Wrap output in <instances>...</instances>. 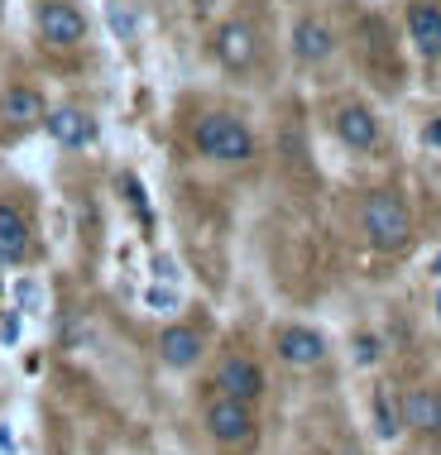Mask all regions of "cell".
<instances>
[{
    "label": "cell",
    "instance_id": "obj_19",
    "mask_svg": "<svg viewBox=\"0 0 441 455\" xmlns=\"http://www.w3.org/2000/svg\"><path fill=\"white\" fill-rule=\"evenodd\" d=\"M437 322H441V292H437Z\"/></svg>",
    "mask_w": 441,
    "mask_h": 455
},
{
    "label": "cell",
    "instance_id": "obj_8",
    "mask_svg": "<svg viewBox=\"0 0 441 455\" xmlns=\"http://www.w3.org/2000/svg\"><path fill=\"white\" fill-rule=\"evenodd\" d=\"M34 20H39V34L53 48H77L87 39V20H82V10L68 5V0H44V5L34 10Z\"/></svg>",
    "mask_w": 441,
    "mask_h": 455
},
{
    "label": "cell",
    "instance_id": "obj_7",
    "mask_svg": "<svg viewBox=\"0 0 441 455\" xmlns=\"http://www.w3.org/2000/svg\"><path fill=\"white\" fill-rule=\"evenodd\" d=\"M403 29H408L413 53L427 58V63H441V5L437 0H413L403 10Z\"/></svg>",
    "mask_w": 441,
    "mask_h": 455
},
{
    "label": "cell",
    "instance_id": "obj_17",
    "mask_svg": "<svg viewBox=\"0 0 441 455\" xmlns=\"http://www.w3.org/2000/svg\"><path fill=\"white\" fill-rule=\"evenodd\" d=\"M15 298H20L24 307H34V302H39V288H34V283H20V288H15Z\"/></svg>",
    "mask_w": 441,
    "mask_h": 455
},
{
    "label": "cell",
    "instance_id": "obj_9",
    "mask_svg": "<svg viewBox=\"0 0 441 455\" xmlns=\"http://www.w3.org/2000/svg\"><path fill=\"white\" fill-rule=\"evenodd\" d=\"M274 350H278V360H284L288 369H317L326 360V336L317 326H278V336H274Z\"/></svg>",
    "mask_w": 441,
    "mask_h": 455
},
{
    "label": "cell",
    "instance_id": "obj_10",
    "mask_svg": "<svg viewBox=\"0 0 441 455\" xmlns=\"http://www.w3.org/2000/svg\"><path fill=\"white\" fill-rule=\"evenodd\" d=\"M212 53H216V63L226 68V72H250L254 58H260V39H254L250 24L230 20V24H220V29H216Z\"/></svg>",
    "mask_w": 441,
    "mask_h": 455
},
{
    "label": "cell",
    "instance_id": "obj_1",
    "mask_svg": "<svg viewBox=\"0 0 441 455\" xmlns=\"http://www.w3.org/2000/svg\"><path fill=\"white\" fill-rule=\"evenodd\" d=\"M413 230H418V220H413V206H408V196H403V192H394V188L365 192V202H360V235H365L370 250H379V254L408 250Z\"/></svg>",
    "mask_w": 441,
    "mask_h": 455
},
{
    "label": "cell",
    "instance_id": "obj_4",
    "mask_svg": "<svg viewBox=\"0 0 441 455\" xmlns=\"http://www.w3.org/2000/svg\"><path fill=\"white\" fill-rule=\"evenodd\" d=\"M331 134H336L346 149H355V154H370V149L384 144V125H379V116L370 106H360V101L336 106V116H331Z\"/></svg>",
    "mask_w": 441,
    "mask_h": 455
},
{
    "label": "cell",
    "instance_id": "obj_20",
    "mask_svg": "<svg viewBox=\"0 0 441 455\" xmlns=\"http://www.w3.org/2000/svg\"><path fill=\"white\" fill-rule=\"evenodd\" d=\"M437 274H441V254H437Z\"/></svg>",
    "mask_w": 441,
    "mask_h": 455
},
{
    "label": "cell",
    "instance_id": "obj_5",
    "mask_svg": "<svg viewBox=\"0 0 441 455\" xmlns=\"http://www.w3.org/2000/svg\"><path fill=\"white\" fill-rule=\"evenodd\" d=\"M212 388L226 393V398H240V403H260L264 398V369H260V360H250V355L236 350L216 364Z\"/></svg>",
    "mask_w": 441,
    "mask_h": 455
},
{
    "label": "cell",
    "instance_id": "obj_15",
    "mask_svg": "<svg viewBox=\"0 0 441 455\" xmlns=\"http://www.w3.org/2000/svg\"><path fill=\"white\" fill-rule=\"evenodd\" d=\"M206 340L197 326H168L164 336H158V360H164L168 369H192L202 360Z\"/></svg>",
    "mask_w": 441,
    "mask_h": 455
},
{
    "label": "cell",
    "instance_id": "obj_16",
    "mask_svg": "<svg viewBox=\"0 0 441 455\" xmlns=\"http://www.w3.org/2000/svg\"><path fill=\"white\" fill-rule=\"evenodd\" d=\"M106 15H110V34L130 44V39H134V15H130V10L120 5V0H110V5H106Z\"/></svg>",
    "mask_w": 441,
    "mask_h": 455
},
{
    "label": "cell",
    "instance_id": "obj_13",
    "mask_svg": "<svg viewBox=\"0 0 441 455\" xmlns=\"http://www.w3.org/2000/svg\"><path fill=\"white\" fill-rule=\"evenodd\" d=\"M44 116H48V106H44V96L34 92V87H10V92H0V125H10V130H34V125H44Z\"/></svg>",
    "mask_w": 441,
    "mask_h": 455
},
{
    "label": "cell",
    "instance_id": "obj_18",
    "mask_svg": "<svg viewBox=\"0 0 441 455\" xmlns=\"http://www.w3.org/2000/svg\"><path fill=\"white\" fill-rule=\"evenodd\" d=\"M427 144H441V116L432 120V125H427Z\"/></svg>",
    "mask_w": 441,
    "mask_h": 455
},
{
    "label": "cell",
    "instance_id": "obj_11",
    "mask_svg": "<svg viewBox=\"0 0 441 455\" xmlns=\"http://www.w3.org/2000/svg\"><path fill=\"white\" fill-rule=\"evenodd\" d=\"M44 125H48V134H53L63 149H92L96 134H101L96 116H92V110H82V106H58V110H48Z\"/></svg>",
    "mask_w": 441,
    "mask_h": 455
},
{
    "label": "cell",
    "instance_id": "obj_6",
    "mask_svg": "<svg viewBox=\"0 0 441 455\" xmlns=\"http://www.w3.org/2000/svg\"><path fill=\"white\" fill-rule=\"evenodd\" d=\"M398 417L413 436H427V441H441V388L432 384H418L398 398Z\"/></svg>",
    "mask_w": 441,
    "mask_h": 455
},
{
    "label": "cell",
    "instance_id": "obj_3",
    "mask_svg": "<svg viewBox=\"0 0 441 455\" xmlns=\"http://www.w3.org/2000/svg\"><path fill=\"white\" fill-rule=\"evenodd\" d=\"M202 422H206V436H212L220 451H245V446H254V436H260V422H254V403L226 398V393H212V403H206Z\"/></svg>",
    "mask_w": 441,
    "mask_h": 455
},
{
    "label": "cell",
    "instance_id": "obj_2",
    "mask_svg": "<svg viewBox=\"0 0 441 455\" xmlns=\"http://www.w3.org/2000/svg\"><path fill=\"white\" fill-rule=\"evenodd\" d=\"M192 144H197L202 158H212V164H250L254 158V130L245 125L240 116H226V110H212V116H202L197 125H192Z\"/></svg>",
    "mask_w": 441,
    "mask_h": 455
},
{
    "label": "cell",
    "instance_id": "obj_14",
    "mask_svg": "<svg viewBox=\"0 0 441 455\" xmlns=\"http://www.w3.org/2000/svg\"><path fill=\"white\" fill-rule=\"evenodd\" d=\"M34 230H29V220H24L20 206H10V202H0V264H24L29 259V250H34Z\"/></svg>",
    "mask_w": 441,
    "mask_h": 455
},
{
    "label": "cell",
    "instance_id": "obj_12",
    "mask_svg": "<svg viewBox=\"0 0 441 455\" xmlns=\"http://www.w3.org/2000/svg\"><path fill=\"white\" fill-rule=\"evenodd\" d=\"M331 53H336V29H331L326 20L302 15L293 24V58H298L302 68H322Z\"/></svg>",
    "mask_w": 441,
    "mask_h": 455
},
{
    "label": "cell",
    "instance_id": "obj_21",
    "mask_svg": "<svg viewBox=\"0 0 441 455\" xmlns=\"http://www.w3.org/2000/svg\"><path fill=\"white\" fill-rule=\"evenodd\" d=\"M0 10H5V0H0Z\"/></svg>",
    "mask_w": 441,
    "mask_h": 455
}]
</instances>
